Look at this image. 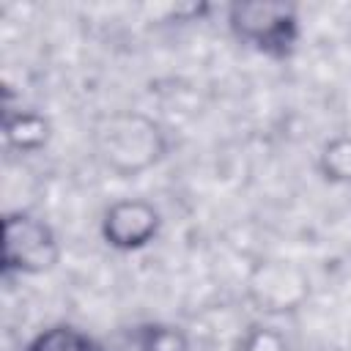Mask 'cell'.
<instances>
[{
    "label": "cell",
    "mask_w": 351,
    "mask_h": 351,
    "mask_svg": "<svg viewBox=\"0 0 351 351\" xmlns=\"http://www.w3.org/2000/svg\"><path fill=\"white\" fill-rule=\"evenodd\" d=\"M159 230V214L145 200H121L104 211L101 233L115 250H140Z\"/></svg>",
    "instance_id": "obj_4"
},
{
    "label": "cell",
    "mask_w": 351,
    "mask_h": 351,
    "mask_svg": "<svg viewBox=\"0 0 351 351\" xmlns=\"http://www.w3.org/2000/svg\"><path fill=\"white\" fill-rule=\"evenodd\" d=\"M321 170L329 181H351V137H335L324 145Z\"/></svg>",
    "instance_id": "obj_6"
},
{
    "label": "cell",
    "mask_w": 351,
    "mask_h": 351,
    "mask_svg": "<svg viewBox=\"0 0 351 351\" xmlns=\"http://www.w3.org/2000/svg\"><path fill=\"white\" fill-rule=\"evenodd\" d=\"M143 351H189L186 337L173 326H148L140 337Z\"/></svg>",
    "instance_id": "obj_7"
},
{
    "label": "cell",
    "mask_w": 351,
    "mask_h": 351,
    "mask_svg": "<svg viewBox=\"0 0 351 351\" xmlns=\"http://www.w3.org/2000/svg\"><path fill=\"white\" fill-rule=\"evenodd\" d=\"M27 351H104V348L88 332L69 326V324H58V326L44 329L41 335H36V340L27 346Z\"/></svg>",
    "instance_id": "obj_5"
},
{
    "label": "cell",
    "mask_w": 351,
    "mask_h": 351,
    "mask_svg": "<svg viewBox=\"0 0 351 351\" xmlns=\"http://www.w3.org/2000/svg\"><path fill=\"white\" fill-rule=\"evenodd\" d=\"M228 27L241 44L269 58H288L299 41V16L293 5L233 3L228 8Z\"/></svg>",
    "instance_id": "obj_2"
},
{
    "label": "cell",
    "mask_w": 351,
    "mask_h": 351,
    "mask_svg": "<svg viewBox=\"0 0 351 351\" xmlns=\"http://www.w3.org/2000/svg\"><path fill=\"white\" fill-rule=\"evenodd\" d=\"M96 148L110 170L129 178L156 165L165 154V134L143 112H115L96 129Z\"/></svg>",
    "instance_id": "obj_1"
},
{
    "label": "cell",
    "mask_w": 351,
    "mask_h": 351,
    "mask_svg": "<svg viewBox=\"0 0 351 351\" xmlns=\"http://www.w3.org/2000/svg\"><path fill=\"white\" fill-rule=\"evenodd\" d=\"M241 351H282V346H280V337H277L274 332H269V329H255V332L247 335Z\"/></svg>",
    "instance_id": "obj_8"
},
{
    "label": "cell",
    "mask_w": 351,
    "mask_h": 351,
    "mask_svg": "<svg viewBox=\"0 0 351 351\" xmlns=\"http://www.w3.org/2000/svg\"><path fill=\"white\" fill-rule=\"evenodd\" d=\"M60 258L52 228L25 211L8 214L3 222V266L5 271L41 274L49 271Z\"/></svg>",
    "instance_id": "obj_3"
}]
</instances>
